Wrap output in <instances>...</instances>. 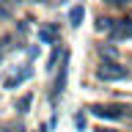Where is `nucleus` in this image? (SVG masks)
Returning <instances> with one entry per match:
<instances>
[{"label":"nucleus","mask_w":132,"mask_h":132,"mask_svg":"<svg viewBox=\"0 0 132 132\" xmlns=\"http://www.w3.org/2000/svg\"><path fill=\"white\" fill-rule=\"evenodd\" d=\"M96 77L105 82H116V80H127L129 72H127V66H121L118 61H102L96 66Z\"/></svg>","instance_id":"1"},{"label":"nucleus","mask_w":132,"mask_h":132,"mask_svg":"<svg viewBox=\"0 0 132 132\" xmlns=\"http://www.w3.org/2000/svg\"><path fill=\"white\" fill-rule=\"evenodd\" d=\"M129 110H132L129 105H127V107H124V105H116V107H105V105H94V107H91V113L96 116V118H113V121H116V118H124V116L129 113Z\"/></svg>","instance_id":"2"},{"label":"nucleus","mask_w":132,"mask_h":132,"mask_svg":"<svg viewBox=\"0 0 132 132\" xmlns=\"http://www.w3.org/2000/svg\"><path fill=\"white\" fill-rule=\"evenodd\" d=\"M39 41H44V44H61V28L58 25H41L39 28Z\"/></svg>","instance_id":"3"},{"label":"nucleus","mask_w":132,"mask_h":132,"mask_svg":"<svg viewBox=\"0 0 132 132\" xmlns=\"http://www.w3.org/2000/svg\"><path fill=\"white\" fill-rule=\"evenodd\" d=\"M66 77H69V52H63V63H61V74H58V80H55L52 99H58V94H63V88H66Z\"/></svg>","instance_id":"4"},{"label":"nucleus","mask_w":132,"mask_h":132,"mask_svg":"<svg viewBox=\"0 0 132 132\" xmlns=\"http://www.w3.org/2000/svg\"><path fill=\"white\" fill-rule=\"evenodd\" d=\"M30 77H33V69H30V66H22L16 74H11V77H8L3 85H6V88H16V85H22V82L30 80Z\"/></svg>","instance_id":"5"},{"label":"nucleus","mask_w":132,"mask_h":132,"mask_svg":"<svg viewBox=\"0 0 132 132\" xmlns=\"http://www.w3.org/2000/svg\"><path fill=\"white\" fill-rule=\"evenodd\" d=\"M82 16H85V8H82V6H74L72 11H69V25H72V28H80V25H82Z\"/></svg>","instance_id":"6"},{"label":"nucleus","mask_w":132,"mask_h":132,"mask_svg":"<svg viewBox=\"0 0 132 132\" xmlns=\"http://www.w3.org/2000/svg\"><path fill=\"white\" fill-rule=\"evenodd\" d=\"M113 28H116V19H110V16H99L96 19V30L99 33H107V36H110Z\"/></svg>","instance_id":"7"},{"label":"nucleus","mask_w":132,"mask_h":132,"mask_svg":"<svg viewBox=\"0 0 132 132\" xmlns=\"http://www.w3.org/2000/svg\"><path fill=\"white\" fill-rule=\"evenodd\" d=\"M30 105H33V94H22V96L16 99V113H28V110H30Z\"/></svg>","instance_id":"8"},{"label":"nucleus","mask_w":132,"mask_h":132,"mask_svg":"<svg viewBox=\"0 0 132 132\" xmlns=\"http://www.w3.org/2000/svg\"><path fill=\"white\" fill-rule=\"evenodd\" d=\"M99 55L105 58V61H118V50L110 47V44H102V47H99Z\"/></svg>","instance_id":"9"},{"label":"nucleus","mask_w":132,"mask_h":132,"mask_svg":"<svg viewBox=\"0 0 132 132\" xmlns=\"http://www.w3.org/2000/svg\"><path fill=\"white\" fill-rule=\"evenodd\" d=\"M11 16H14L11 0H0V19H11Z\"/></svg>","instance_id":"10"},{"label":"nucleus","mask_w":132,"mask_h":132,"mask_svg":"<svg viewBox=\"0 0 132 132\" xmlns=\"http://www.w3.org/2000/svg\"><path fill=\"white\" fill-rule=\"evenodd\" d=\"M58 58H61V47H55V52L50 55V66L47 69H55V63H58Z\"/></svg>","instance_id":"11"},{"label":"nucleus","mask_w":132,"mask_h":132,"mask_svg":"<svg viewBox=\"0 0 132 132\" xmlns=\"http://www.w3.org/2000/svg\"><path fill=\"white\" fill-rule=\"evenodd\" d=\"M132 0H107V6H116V8H124V6H129Z\"/></svg>","instance_id":"12"},{"label":"nucleus","mask_w":132,"mask_h":132,"mask_svg":"<svg viewBox=\"0 0 132 132\" xmlns=\"http://www.w3.org/2000/svg\"><path fill=\"white\" fill-rule=\"evenodd\" d=\"M11 132H25V127H22V124H16V127H11Z\"/></svg>","instance_id":"13"},{"label":"nucleus","mask_w":132,"mask_h":132,"mask_svg":"<svg viewBox=\"0 0 132 132\" xmlns=\"http://www.w3.org/2000/svg\"><path fill=\"white\" fill-rule=\"evenodd\" d=\"M94 132H116V129H107V127H99V129H94Z\"/></svg>","instance_id":"14"},{"label":"nucleus","mask_w":132,"mask_h":132,"mask_svg":"<svg viewBox=\"0 0 132 132\" xmlns=\"http://www.w3.org/2000/svg\"><path fill=\"white\" fill-rule=\"evenodd\" d=\"M44 3H50V6H58V3H63V0H44Z\"/></svg>","instance_id":"15"},{"label":"nucleus","mask_w":132,"mask_h":132,"mask_svg":"<svg viewBox=\"0 0 132 132\" xmlns=\"http://www.w3.org/2000/svg\"><path fill=\"white\" fill-rule=\"evenodd\" d=\"M3 55H6V50H3V47H0V63H3Z\"/></svg>","instance_id":"16"},{"label":"nucleus","mask_w":132,"mask_h":132,"mask_svg":"<svg viewBox=\"0 0 132 132\" xmlns=\"http://www.w3.org/2000/svg\"><path fill=\"white\" fill-rule=\"evenodd\" d=\"M41 132H44V129H41Z\"/></svg>","instance_id":"17"}]
</instances>
